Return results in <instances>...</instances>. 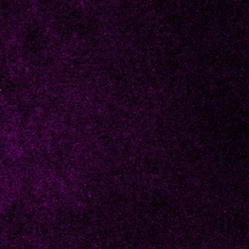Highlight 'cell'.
Returning a JSON list of instances; mask_svg holds the SVG:
<instances>
[{
    "instance_id": "cell-2",
    "label": "cell",
    "mask_w": 249,
    "mask_h": 249,
    "mask_svg": "<svg viewBox=\"0 0 249 249\" xmlns=\"http://www.w3.org/2000/svg\"><path fill=\"white\" fill-rule=\"evenodd\" d=\"M0 237H1V233H0Z\"/></svg>"
},
{
    "instance_id": "cell-1",
    "label": "cell",
    "mask_w": 249,
    "mask_h": 249,
    "mask_svg": "<svg viewBox=\"0 0 249 249\" xmlns=\"http://www.w3.org/2000/svg\"><path fill=\"white\" fill-rule=\"evenodd\" d=\"M47 41V33L38 20H29L19 30L18 47L22 53L33 54L42 50Z\"/></svg>"
}]
</instances>
